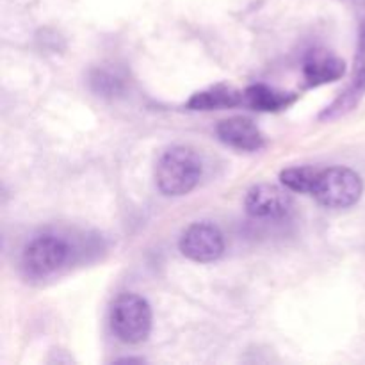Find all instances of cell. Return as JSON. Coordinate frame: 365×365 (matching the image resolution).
Wrapping results in <instances>:
<instances>
[{
    "label": "cell",
    "instance_id": "6da1fadb",
    "mask_svg": "<svg viewBox=\"0 0 365 365\" xmlns=\"http://www.w3.org/2000/svg\"><path fill=\"white\" fill-rule=\"evenodd\" d=\"M202 177V160L185 146L168 150L157 163L155 180L160 192L168 196H184L191 192Z\"/></svg>",
    "mask_w": 365,
    "mask_h": 365
},
{
    "label": "cell",
    "instance_id": "7a4b0ae2",
    "mask_svg": "<svg viewBox=\"0 0 365 365\" xmlns=\"http://www.w3.org/2000/svg\"><path fill=\"white\" fill-rule=\"evenodd\" d=\"M110 327L114 335L125 344H139L152 331V309L138 294H121L110 310Z\"/></svg>",
    "mask_w": 365,
    "mask_h": 365
},
{
    "label": "cell",
    "instance_id": "3957f363",
    "mask_svg": "<svg viewBox=\"0 0 365 365\" xmlns=\"http://www.w3.org/2000/svg\"><path fill=\"white\" fill-rule=\"evenodd\" d=\"M362 191V178L356 171L344 166H334L319 170L312 195L328 209H348L359 202Z\"/></svg>",
    "mask_w": 365,
    "mask_h": 365
},
{
    "label": "cell",
    "instance_id": "277c9868",
    "mask_svg": "<svg viewBox=\"0 0 365 365\" xmlns=\"http://www.w3.org/2000/svg\"><path fill=\"white\" fill-rule=\"evenodd\" d=\"M68 248L66 242L56 235H39L32 239L24 252V266L34 277H48L63 267L66 262Z\"/></svg>",
    "mask_w": 365,
    "mask_h": 365
},
{
    "label": "cell",
    "instance_id": "5b68a950",
    "mask_svg": "<svg viewBox=\"0 0 365 365\" xmlns=\"http://www.w3.org/2000/svg\"><path fill=\"white\" fill-rule=\"evenodd\" d=\"M223 234L210 223L191 225L180 237V252L195 262L217 260L223 255Z\"/></svg>",
    "mask_w": 365,
    "mask_h": 365
},
{
    "label": "cell",
    "instance_id": "8992f818",
    "mask_svg": "<svg viewBox=\"0 0 365 365\" xmlns=\"http://www.w3.org/2000/svg\"><path fill=\"white\" fill-rule=\"evenodd\" d=\"M245 205L250 216L257 220H282L291 212L292 196L278 185L259 184L250 189Z\"/></svg>",
    "mask_w": 365,
    "mask_h": 365
},
{
    "label": "cell",
    "instance_id": "52a82bcc",
    "mask_svg": "<svg viewBox=\"0 0 365 365\" xmlns=\"http://www.w3.org/2000/svg\"><path fill=\"white\" fill-rule=\"evenodd\" d=\"M217 138L225 145L245 152H257L264 146V135L253 121L246 118H228L216 128Z\"/></svg>",
    "mask_w": 365,
    "mask_h": 365
},
{
    "label": "cell",
    "instance_id": "ba28073f",
    "mask_svg": "<svg viewBox=\"0 0 365 365\" xmlns=\"http://www.w3.org/2000/svg\"><path fill=\"white\" fill-rule=\"evenodd\" d=\"M245 100L250 107L259 110H278L291 103V96L287 93H280L267 86H252L245 93Z\"/></svg>",
    "mask_w": 365,
    "mask_h": 365
},
{
    "label": "cell",
    "instance_id": "9c48e42d",
    "mask_svg": "<svg viewBox=\"0 0 365 365\" xmlns=\"http://www.w3.org/2000/svg\"><path fill=\"white\" fill-rule=\"evenodd\" d=\"M344 61L337 57H314L310 63H307L305 75L310 84H323V82H334L344 75Z\"/></svg>",
    "mask_w": 365,
    "mask_h": 365
},
{
    "label": "cell",
    "instance_id": "30bf717a",
    "mask_svg": "<svg viewBox=\"0 0 365 365\" xmlns=\"http://www.w3.org/2000/svg\"><path fill=\"white\" fill-rule=\"evenodd\" d=\"M317 175H319V170H316V168L312 166H294L282 171L280 180L289 191L312 195Z\"/></svg>",
    "mask_w": 365,
    "mask_h": 365
},
{
    "label": "cell",
    "instance_id": "8fae6325",
    "mask_svg": "<svg viewBox=\"0 0 365 365\" xmlns=\"http://www.w3.org/2000/svg\"><path fill=\"white\" fill-rule=\"evenodd\" d=\"M239 102V93L232 91L227 88H214L210 91L198 93L191 98L189 107L198 110H210L217 109V107H228L235 106Z\"/></svg>",
    "mask_w": 365,
    "mask_h": 365
}]
</instances>
